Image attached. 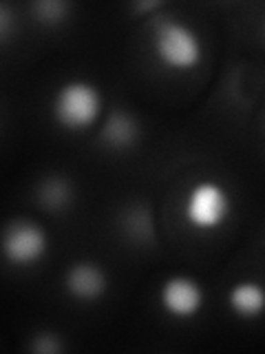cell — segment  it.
Returning a JSON list of instances; mask_svg holds the SVG:
<instances>
[{
	"mask_svg": "<svg viewBox=\"0 0 265 354\" xmlns=\"http://www.w3.org/2000/svg\"><path fill=\"white\" fill-rule=\"evenodd\" d=\"M153 53L170 71H195L204 62V40L188 22L164 18L153 33Z\"/></svg>",
	"mask_w": 265,
	"mask_h": 354,
	"instance_id": "1",
	"label": "cell"
},
{
	"mask_svg": "<svg viewBox=\"0 0 265 354\" xmlns=\"http://www.w3.org/2000/svg\"><path fill=\"white\" fill-rule=\"evenodd\" d=\"M104 97L99 86L88 80H69L58 86L53 95L51 111L55 122L73 133L91 129L102 115Z\"/></svg>",
	"mask_w": 265,
	"mask_h": 354,
	"instance_id": "2",
	"label": "cell"
},
{
	"mask_svg": "<svg viewBox=\"0 0 265 354\" xmlns=\"http://www.w3.org/2000/svg\"><path fill=\"white\" fill-rule=\"evenodd\" d=\"M232 213V195L217 180L197 182L186 195L184 215L197 230H215L226 224Z\"/></svg>",
	"mask_w": 265,
	"mask_h": 354,
	"instance_id": "3",
	"label": "cell"
},
{
	"mask_svg": "<svg viewBox=\"0 0 265 354\" xmlns=\"http://www.w3.org/2000/svg\"><path fill=\"white\" fill-rule=\"evenodd\" d=\"M49 250L44 228L29 219H11L3 232V254L16 268H31L42 261Z\"/></svg>",
	"mask_w": 265,
	"mask_h": 354,
	"instance_id": "4",
	"label": "cell"
},
{
	"mask_svg": "<svg viewBox=\"0 0 265 354\" xmlns=\"http://www.w3.org/2000/svg\"><path fill=\"white\" fill-rule=\"evenodd\" d=\"M159 304L166 315L186 321L202 313L206 304V292L195 277L170 274L159 288Z\"/></svg>",
	"mask_w": 265,
	"mask_h": 354,
	"instance_id": "5",
	"label": "cell"
},
{
	"mask_svg": "<svg viewBox=\"0 0 265 354\" xmlns=\"http://www.w3.org/2000/svg\"><path fill=\"white\" fill-rule=\"evenodd\" d=\"M64 288L77 301H97L108 290V274L99 263L80 259L66 268Z\"/></svg>",
	"mask_w": 265,
	"mask_h": 354,
	"instance_id": "6",
	"label": "cell"
},
{
	"mask_svg": "<svg viewBox=\"0 0 265 354\" xmlns=\"http://www.w3.org/2000/svg\"><path fill=\"white\" fill-rule=\"evenodd\" d=\"M228 306L241 319H257L265 313V286L254 279H241L228 290Z\"/></svg>",
	"mask_w": 265,
	"mask_h": 354,
	"instance_id": "7",
	"label": "cell"
},
{
	"mask_svg": "<svg viewBox=\"0 0 265 354\" xmlns=\"http://www.w3.org/2000/svg\"><path fill=\"white\" fill-rule=\"evenodd\" d=\"M102 138L110 149H128L139 138V122L128 111H113L102 127Z\"/></svg>",
	"mask_w": 265,
	"mask_h": 354,
	"instance_id": "8",
	"label": "cell"
},
{
	"mask_svg": "<svg viewBox=\"0 0 265 354\" xmlns=\"http://www.w3.org/2000/svg\"><path fill=\"white\" fill-rule=\"evenodd\" d=\"M75 188L73 182L66 180L64 175L53 173L38 184V199L42 206H47L49 210H64L73 204Z\"/></svg>",
	"mask_w": 265,
	"mask_h": 354,
	"instance_id": "9",
	"label": "cell"
},
{
	"mask_svg": "<svg viewBox=\"0 0 265 354\" xmlns=\"http://www.w3.org/2000/svg\"><path fill=\"white\" fill-rule=\"evenodd\" d=\"M73 7L62 0H42V3L33 5V16H36L44 25H60L62 20H66L69 11Z\"/></svg>",
	"mask_w": 265,
	"mask_h": 354,
	"instance_id": "10",
	"label": "cell"
},
{
	"mask_svg": "<svg viewBox=\"0 0 265 354\" xmlns=\"http://www.w3.org/2000/svg\"><path fill=\"white\" fill-rule=\"evenodd\" d=\"M29 348L33 352H42V354H55V352H62V341L60 337L55 335L51 330H42V332H36V335L31 337V343Z\"/></svg>",
	"mask_w": 265,
	"mask_h": 354,
	"instance_id": "11",
	"label": "cell"
},
{
	"mask_svg": "<svg viewBox=\"0 0 265 354\" xmlns=\"http://www.w3.org/2000/svg\"><path fill=\"white\" fill-rule=\"evenodd\" d=\"M9 33H11V9L9 5H3L0 7V38H3V42L9 40Z\"/></svg>",
	"mask_w": 265,
	"mask_h": 354,
	"instance_id": "12",
	"label": "cell"
},
{
	"mask_svg": "<svg viewBox=\"0 0 265 354\" xmlns=\"http://www.w3.org/2000/svg\"><path fill=\"white\" fill-rule=\"evenodd\" d=\"M159 7H161V3H157V0H155V3H137L135 5L137 11H148V9H159Z\"/></svg>",
	"mask_w": 265,
	"mask_h": 354,
	"instance_id": "13",
	"label": "cell"
},
{
	"mask_svg": "<svg viewBox=\"0 0 265 354\" xmlns=\"http://www.w3.org/2000/svg\"><path fill=\"white\" fill-rule=\"evenodd\" d=\"M263 33H265V25H263Z\"/></svg>",
	"mask_w": 265,
	"mask_h": 354,
	"instance_id": "14",
	"label": "cell"
}]
</instances>
